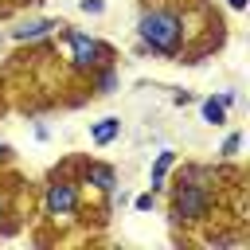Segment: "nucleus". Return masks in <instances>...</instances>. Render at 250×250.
Wrapping results in <instances>:
<instances>
[{
    "instance_id": "1",
    "label": "nucleus",
    "mask_w": 250,
    "mask_h": 250,
    "mask_svg": "<svg viewBox=\"0 0 250 250\" xmlns=\"http://www.w3.org/2000/svg\"><path fill=\"white\" fill-rule=\"evenodd\" d=\"M137 35H141V43H145L152 55L172 59V55H180V47H184V20H180V12H172V8H145L141 20H137Z\"/></svg>"
},
{
    "instance_id": "2",
    "label": "nucleus",
    "mask_w": 250,
    "mask_h": 250,
    "mask_svg": "<svg viewBox=\"0 0 250 250\" xmlns=\"http://www.w3.org/2000/svg\"><path fill=\"white\" fill-rule=\"evenodd\" d=\"M203 168L188 172L172 188V223H203L211 211V188L203 184Z\"/></svg>"
},
{
    "instance_id": "3",
    "label": "nucleus",
    "mask_w": 250,
    "mask_h": 250,
    "mask_svg": "<svg viewBox=\"0 0 250 250\" xmlns=\"http://www.w3.org/2000/svg\"><path fill=\"white\" fill-rule=\"evenodd\" d=\"M62 43L70 47V62H74V70H98V66L105 62V47H102L90 31L62 27Z\"/></svg>"
},
{
    "instance_id": "4",
    "label": "nucleus",
    "mask_w": 250,
    "mask_h": 250,
    "mask_svg": "<svg viewBox=\"0 0 250 250\" xmlns=\"http://www.w3.org/2000/svg\"><path fill=\"white\" fill-rule=\"evenodd\" d=\"M47 211H51L55 219H70V215L78 211V188L66 184V180H62V184H59V180L47 184Z\"/></svg>"
},
{
    "instance_id": "5",
    "label": "nucleus",
    "mask_w": 250,
    "mask_h": 250,
    "mask_svg": "<svg viewBox=\"0 0 250 250\" xmlns=\"http://www.w3.org/2000/svg\"><path fill=\"white\" fill-rule=\"evenodd\" d=\"M55 27H59V20H47V16H43V20L20 23V27L12 31V39H16V43H27V39H43V35H47V31H55Z\"/></svg>"
},
{
    "instance_id": "6",
    "label": "nucleus",
    "mask_w": 250,
    "mask_h": 250,
    "mask_svg": "<svg viewBox=\"0 0 250 250\" xmlns=\"http://www.w3.org/2000/svg\"><path fill=\"white\" fill-rule=\"evenodd\" d=\"M117 133H121V121H117V117H102V121L90 125V141H94V145H113Z\"/></svg>"
},
{
    "instance_id": "7",
    "label": "nucleus",
    "mask_w": 250,
    "mask_h": 250,
    "mask_svg": "<svg viewBox=\"0 0 250 250\" xmlns=\"http://www.w3.org/2000/svg\"><path fill=\"white\" fill-rule=\"evenodd\" d=\"M86 184H94L98 191H113V188H117V176H113V168H105V164H90V168H86Z\"/></svg>"
},
{
    "instance_id": "8",
    "label": "nucleus",
    "mask_w": 250,
    "mask_h": 250,
    "mask_svg": "<svg viewBox=\"0 0 250 250\" xmlns=\"http://www.w3.org/2000/svg\"><path fill=\"white\" fill-rule=\"evenodd\" d=\"M172 164H176V152H172V148H164V152L156 156V164H152V176H148V180H152V191H160V188H164V176H168V168H172Z\"/></svg>"
},
{
    "instance_id": "9",
    "label": "nucleus",
    "mask_w": 250,
    "mask_h": 250,
    "mask_svg": "<svg viewBox=\"0 0 250 250\" xmlns=\"http://www.w3.org/2000/svg\"><path fill=\"white\" fill-rule=\"evenodd\" d=\"M203 121H207V125H223V121H227V102H223L219 94H211V98L203 102Z\"/></svg>"
},
{
    "instance_id": "10",
    "label": "nucleus",
    "mask_w": 250,
    "mask_h": 250,
    "mask_svg": "<svg viewBox=\"0 0 250 250\" xmlns=\"http://www.w3.org/2000/svg\"><path fill=\"white\" fill-rule=\"evenodd\" d=\"M238 145H242V133H230V137L223 141V148H219V156H234V152H238Z\"/></svg>"
},
{
    "instance_id": "11",
    "label": "nucleus",
    "mask_w": 250,
    "mask_h": 250,
    "mask_svg": "<svg viewBox=\"0 0 250 250\" xmlns=\"http://www.w3.org/2000/svg\"><path fill=\"white\" fill-rule=\"evenodd\" d=\"M152 203H156V191H145V195H137V199H133V207H137V211H152Z\"/></svg>"
},
{
    "instance_id": "12",
    "label": "nucleus",
    "mask_w": 250,
    "mask_h": 250,
    "mask_svg": "<svg viewBox=\"0 0 250 250\" xmlns=\"http://www.w3.org/2000/svg\"><path fill=\"white\" fill-rule=\"evenodd\" d=\"M78 8H82L86 16H102V12H105V0H82Z\"/></svg>"
},
{
    "instance_id": "13",
    "label": "nucleus",
    "mask_w": 250,
    "mask_h": 250,
    "mask_svg": "<svg viewBox=\"0 0 250 250\" xmlns=\"http://www.w3.org/2000/svg\"><path fill=\"white\" fill-rule=\"evenodd\" d=\"M113 86H117V78H113V70H105L102 74V90H113Z\"/></svg>"
},
{
    "instance_id": "14",
    "label": "nucleus",
    "mask_w": 250,
    "mask_h": 250,
    "mask_svg": "<svg viewBox=\"0 0 250 250\" xmlns=\"http://www.w3.org/2000/svg\"><path fill=\"white\" fill-rule=\"evenodd\" d=\"M227 8H234V12H242V8H246V0H227Z\"/></svg>"
},
{
    "instance_id": "15",
    "label": "nucleus",
    "mask_w": 250,
    "mask_h": 250,
    "mask_svg": "<svg viewBox=\"0 0 250 250\" xmlns=\"http://www.w3.org/2000/svg\"><path fill=\"white\" fill-rule=\"evenodd\" d=\"M8 156H12V148H8V145H4V141H0V164H4V160H8Z\"/></svg>"
},
{
    "instance_id": "16",
    "label": "nucleus",
    "mask_w": 250,
    "mask_h": 250,
    "mask_svg": "<svg viewBox=\"0 0 250 250\" xmlns=\"http://www.w3.org/2000/svg\"><path fill=\"white\" fill-rule=\"evenodd\" d=\"M4 215H8V199L0 195V223H4Z\"/></svg>"
}]
</instances>
